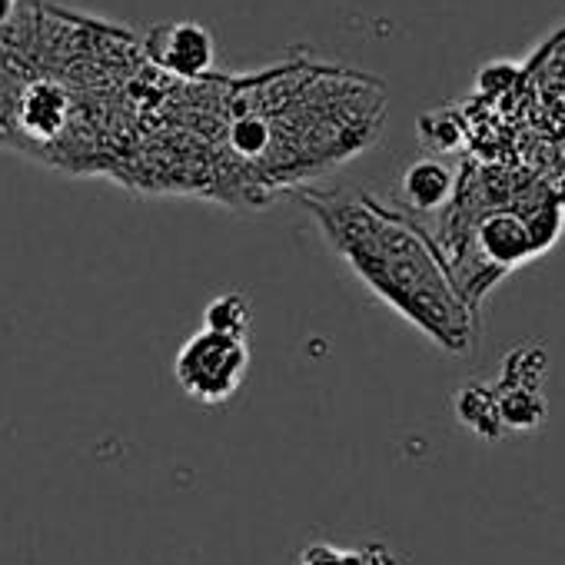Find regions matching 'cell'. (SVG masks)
<instances>
[{"instance_id":"6da1fadb","label":"cell","mask_w":565,"mask_h":565,"mask_svg":"<svg viewBox=\"0 0 565 565\" xmlns=\"http://www.w3.org/2000/svg\"><path fill=\"white\" fill-rule=\"evenodd\" d=\"M300 200L313 210L330 246L406 323L449 356H469L476 350L479 313L462 303L433 233L409 213L360 190H307Z\"/></svg>"},{"instance_id":"9c48e42d","label":"cell","mask_w":565,"mask_h":565,"mask_svg":"<svg viewBox=\"0 0 565 565\" xmlns=\"http://www.w3.org/2000/svg\"><path fill=\"white\" fill-rule=\"evenodd\" d=\"M419 140L426 150L449 157V153H466V120H462V110L459 107H439V110H429L419 117Z\"/></svg>"},{"instance_id":"5b68a950","label":"cell","mask_w":565,"mask_h":565,"mask_svg":"<svg viewBox=\"0 0 565 565\" xmlns=\"http://www.w3.org/2000/svg\"><path fill=\"white\" fill-rule=\"evenodd\" d=\"M147 61L173 81H203L216 64V41L196 21L153 28L143 44Z\"/></svg>"},{"instance_id":"52a82bcc","label":"cell","mask_w":565,"mask_h":565,"mask_svg":"<svg viewBox=\"0 0 565 565\" xmlns=\"http://www.w3.org/2000/svg\"><path fill=\"white\" fill-rule=\"evenodd\" d=\"M492 393H495V409H499L502 433H535L548 416V403H545L542 390L495 380Z\"/></svg>"},{"instance_id":"ba28073f","label":"cell","mask_w":565,"mask_h":565,"mask_svg":"<svg viewBox=\"0 0 565 565\" xmlns=\"http://www.w3.org/2000/svg\"><path fill=\"white\" fill-rule=\"evenodd\" d=\"M452 409H456V419H459L469 433H476V436H482V439H489V443H495V439L505 436V433H502V423H499L492 383H469V386H462V390L452 396Z\"/></svg>"},{"instance_id":"8fae6325","label":"cell","mask_w":565,"mask_h":565,"mask_svg":"<svg viewBox=\"0 0 565 565\" xmlns=\"http://www.w3.org/2000/svg\"><path fill=\"white\" fill-rule=\"evenodd\" d=\"M249 323H253V307H249V300L243 294L213 297L206 303V310H203V330H213V333H226V337L246 340Z\"/></svg>"},{"instance_id":"7c38bea8","label":"cell","mask_w":565,"mask_h":565,"mask_svg":"<svg viewBox=\"0 0 565 565\" xmlns=\"http://www.w3.org/2000/svg\"><path fill=\"white\" fill-rule=\"evenodd\" d=\"M522 77V64L515 61H489L479 74H476V90L472 97L479 100H499V97H509L515 90Z\"/></svg>"},{"instance_id":"7a4b0ae2","label":"cell","mask_w":565,"mask_h":565,"mask_svg":"<svg viewBox=\"0 0 565 565\" xmlns=\"http://www.w3.org/2000/svg\"><path fill=\"white\" fill-rule=\"evenodd\" d=\"M565 230V203L555 193L505 200L476 173L456 170V193L439 213L433 243L456 294L479 313L492 287L519 266L548 253Z\"/></svg>"},{"instance_id":"8992f818","label":"cell","mask_w":565,"mask_h":565,"mask_svg":"<svg viewBox=\"0 0 565 565\" xmlns=\"http://www.w3.org/2000/svg\"><path fill=\"white\" fill-rule=\"evenodd\" d=\"M456 193V167L439 157H419L403 170L399 196L406 213L416 216H439Z\"/></svg>"},{"instance_id":"277c9868","label":"cell","mask_w":565,"mask_h":565,"mask_svg":"<svg viewBox=\"0 0 565 565\" xmlns=\"http://www.w3.org/2000/svg\"><path fill=\"white\" fill-rule=\"evenodd\" d=\"M246 370L249 343L213 330H200L196 337H190L173 363L180 390L200 406H220L233 399L246 380Z\"/></svg>"},{"instance_id":"5bb4252c","label":"cell","mask_w":565,"mask_h":565,"mask_svg":"<svg viewBox=\"0 0 565 565\" xmlns=\"http://www.w3.org/2000/svg\"><path fill=\"white\" fill-rule=\"evenodd\" d=\"M18 18V0H0V28H8Z\"/></svg>"},{"instance_id":"4fadbf2b","label":"cell","mask_w":565,"mask_h":565,"mask_svg":"<svg viewBox=\"0 0 565 565\" xmlns=\"http://www.w3.org/2000/svg\"><path fill=\"white\" fill-rule=\"evenodd\" d=\"M300 565H380L373 552L360 548H340L333 542H313L303 548Z\"/></svg>"},{"instance_id":"3957f363","label":"cell","mask_w":565,"mask_h":565,"mask_svg":"<svg viewBox=\"0 0 565 565\" xmlns=\"http://www.w3.org/2000/svg\"><path fill=\"white\" fill-rule=\"evenodd\" d=\"M466 120V157L522 163L565 203V31L522 64L509 97L459 104Z\"/></svg>"},{"instance_id":"30bf717a","label":"cell","mask_w":565,"mask_h":565,"mask_svg":"<svg viewBox=\"0 0 565 565\" xmlns=\"http://www.w3.org/2000/svg\"><path fill=\"white\" fill-rule=\"evenodd\" d=\"M545 376H548V350L539 340H525V343H515L505 353L499 383H515V386L542 390Z\"/></svg>"}]
</instances>
